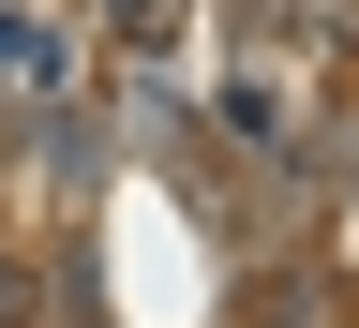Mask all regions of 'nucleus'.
Returning a JSON list of instances; mask_svg holds the SVG:
<instances>
[{"mask_svg":"<svg viewBox=\"0 0 359 328\" xmlns=\"http://www.w3.org/2000/svg\"><path fill=\"white\" fill-rule=\"evenodd\" d=\"M0 90L15 105H60V30L45 15H0Z\"/></svg>","mask_w":359,"mask_h":328,"instance_id":"obj_1","label":"nucleus"}]
</instances>
